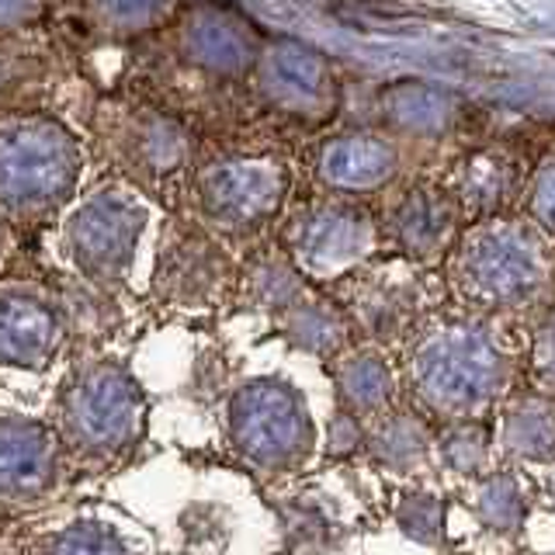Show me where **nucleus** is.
<instances>
[{
	"label": "nucleus",
	"mask_w": 555,
	"mask_h": 555,
	"mask_svg": "<svg viewBox=\"0 0 555 555\" xmlns=\"http://www.w3.org/2000/svg\"><path fill=\"white\" fill-rule=\"evenodd\" d=\"M139 219L132 205L112 202L108 195L91 202L74 222V247L87 260V268H108L115 260H126L135 240Z\"/></svg>",
	"instance_id": "nucleus-6"
},
{
	"label": "nucleus",
	"mask_w": 555,
	"mask_h": 555,
	"mask_svg": "<svg viewBox=\"0 0 555 555\" xmlns=\"http://www.w3.org/2000/svg\"><path fill=\"white\" fill-rule=\"evenodd\" d=\"M49 465V444L39 438V430H17L11 427L8 438H4V476L8 486L17 482H35L42 479Z\"/></svg>",
	"instance_id": "nucleus-13"
},
{
	"label": "nucleus",
	"mask_w": 555,
	"mask_h": 555,
	"mask_svg": "<svg viewBox=\"0 0 555 555\" xmlns=\"http://www.w3.org/2000/svg\"><path fill=\"white\" fill-rule=\"evenodd\" d=\"M545 364L555 372V330H552L548 340H545Z\"/></svg>",
	"instance_id": "nucleus-17"
},
{
	"label": "nucleus",
	"mask_w": 555,
	"mask_h": 555,
	"mask_svg": "<svg viewBox=\"0 0 555 555\" xmlns=\"http://www.w3.org/2000/svg\"><path fill=\"white\" fill-rule=\"evenodd\" d=\"M160 4L164 0H104V11H108L115 22H146Z\"/></svg>",
	"instance_id": "nucleus-15"
},
{
	"label": "nucleus",
	"mask_w": 555,
	"mask_h": 555,
	"mask_svg": "<svg viewBox=\"0 0 555 555\" xmlns=\"http://www.w3.org/2000/svg\"><path fill=\"white\" fill-rule=\"evenodd\" d=\"M233 427L240 448L268 462L299 451L309 434L295 396L278 386H257L243 392L233 410Z\"/></svg>",
	"instance_id": "nucleus-4"
},
{
	"label": "nucleus",
	"mask_w": 555,
	"mask_h": 555,
	"mask_svg": "<svg viewBox=\"0 0 555 555\" xmlns=\"http://www.w3.org/2000/svg\"><path fill=\"white\" fill-rule=\"evenodd\" d=\"M444 222H448V208L441 202H434L430 195H413V202L403 212V236L413 250H424L444 236Z\"/></svg>",
	"instance_id": "nucleus-14"
},
{
	"label": "nucleus",
	"mask_w": 555,
	"mask_h": 555,
	"mask_svg": "<svg viewBox=\"0 0 555 555\" xmlns=\"http://www.w3.org/2000/svg\"><path fill=\"white\" fill-rule=\"evenodd\" d=\"M531 205H534V216L538 219L555 225V167H548L542 178H538Z\"/></svg>",
	"instance_id": "nucleus-16"
},
{
	"label": "nucleus",
	"mask_w": 555,
	"mask_h": 555,
	"mask_svg": "<svg viewBox=\"0 0 555 555\" xmlns=\"http://www.w3.org/2000/svg\"><path fill=\"white\" fill-rule=\"evenodd\" d=\"M465 285L482 302L520 299L542 278L538 247L514 230H490L468 243L465 254Z\"/></svg>",
	"instance_id": "nucleus-2"
},
{
	"label": "nucleus",
	"mask_w": 555,
	"mask_h": 555,
	"mask_svg": "<svg viewBox=\"0 0 555 555\" xmlns=\"http://www.w3.org/2000/svg\"><path fill=\"white\" fill-rule=\"evenodd\" d=\"M282 195V173L257 164H225L205 178V198L225 219H257Z\"/></svg>",
	"instance_id": "nucleus-5"
},
{
	"label": "nucleus",
	"mask_w": 555,
	"mask_h": 555,
	"mask_svg": "<svg viewBox=\"0 0 555 555\" xmlns=\"http://www.w3.org/2000/svg\"><path fill=\"white\" fill-rule=\"evenodd\" d=\"M268 83L274 87V94L299 104V108H312L326 98V66L320 63V56L299 49V46H282L274 49V56L268 60Z\"/></svg>",
	"instance_id": "nucleus-9"
},
{
	"label": "nucleus",
	"mask_w": 555,
	"mask_h": 555,
	"mask_svg": "<svg viewBox=\"0 0 555 555\" xmlns=\"http://www.w3.org/2000/svg\"><path fill=\"white\" fill-rule=\"evenodd\" d=\"M52 344V320L31 306H11L4 323V351L14 361H39Z\"/></svg>",
	"instance_id": "nucleus-12"
},
{
	"label": "nucleus",
	"mask_w": 555,
	"mask_h": 555,
	"mask_svg": "<svg viewBox=\"0 0 555 555\" xmlns=\"http://www.w3.org/2000/svg\"><path fill=\"white\" fill-rule=\"evenodd\" d=\"M364 243H369L364 219L347 212H320L306 222L299 250L312 268H340L347 260L361 257Z\"/></svg>",
	"instance_id": "nucleus-8"
},
{
	"label": "nucleus",
	"mask_w": 555,
	"mask_h": 555,
	"mask_svg": "<svg viewBox=\"0 0 555 555\" xmlns=\"http://www.w3.org/2000/svg\"><path fill=\"white\" fill-rule=\"evenodd\" d=\"M191 52L198 56V63L205 66H219V69H236L247 63V52H250V42L247 35H243L236 25L222 22L216 14H205L198 17L195 25H191Z\"/></svg>",
	"instance_id": "nucleus-11"
},
{
	"label": "nucleus",
	"mask_w": 555,
	"mask_h": 555,
	"mask_svg": "<svg viewBox=\"0 0 555 555\" xmlns=\"http://www.w3.org/2000/svg\"><path fill=\"white\" fill-rule=\"evenodd\" d=\"M74 181V146L49 126H22L4 143V188L11 202H49Z\"/></svg>",
	"instance_id": "nucleus-3"
},
{
	"label": "nucleus",
	"mask_w": 555,
	"mask_h": 555,
	"mask_svg": "<svg viewBox=\"0 0 555 555\" xmlns=\"http://www.w3.org/2000/svg\"><path fill=\"white\" fill-rule=\"evenodd\" d=\"M392 170V150L378 139H340L323 156V173L340 188H372Z\"/></svg>",
	"instance_id": "nucleus-10"
},
{
	"label": "nucleus",
	"mask_w": 555,
	"mask_h": 555,
	"mask_svg": "<svg viewBox=\"0 0 555 555\" xmlns=\"http://www.w3.org/2000/svg\"><path fill=\"white\" fill-rule=\"evenodd\" d=\"M66 416L80 441L87 438L94 444H112L118 441V434L129 427V416H132L129 389L118 386L115 375L101 372L94 378H87L77 392H69Z\"/></svg>",
	"instance_id": "nucleus-7"
},
{
	"label": "nucleus",
	"mask_w": 555,
	"mask_h": 555,
	"mask_svg": "<svg viewBox=\"0 0 555 555\" xmlns=\"http://www.w3.org/2000/svg\"><path fill=\"white\" fill-rule=\"evenodd\" d=\"M500 378L493 347L473 330H448L424 344L416 358V386L438 406L465 410L490 396Z\"/></svg>",
	"instance_id": "nucleus-1"
}]
</instances>
